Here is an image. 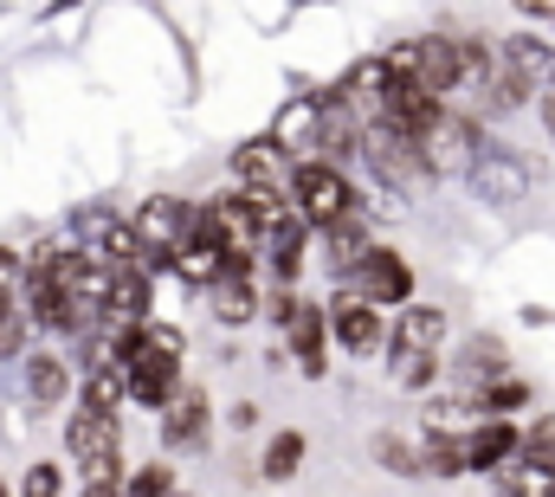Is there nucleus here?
<instances>
[{"instance_id": "obj_1", "label": "nucleus", "mask_w": 555, "mask_h": 497, "mask_svg": "<svg viewBox=\"0 0 555 497\" xmlns=\"http://www.w3.org/2000/svg\"><path fill=\"white\" fill-rule=\"evenodd\" d=\"M181 330L175 323H117L111 330V362L124 369V387L137 407H168L181 394Z\"/></svg>"}, {"instance_id": "obj_2", "label": "nucleus", "mask_w": 555, "mask_h": 497, "mask_svg": "<svg viewBox=\"0 0 555 497\" xmlns=\"http://www.w3.org/2000/svg\"><path fill=\"white\" fill-rule=\"evenodd\" d=\"M388 65H395L401 78L426 85L433 98H446V91H459V85H472V78L491 85V65H498V59H485V46H465V39H446V33H420V39H401V46L388 52Z\"/></svg>"}, {"instance_id": "obj_3", "label": "nucleus", "mask_w": 555, "mask_h": 497, "mask_svg": "<svg viewBox=\"0 0 555 497\" xmlns=\"http://www.w3.org/2000/svg\"><path fill=\"white\" fill-rule=\"evenodd\" d=\"M284 201L297 207V220L310 233H330L336 220L356 214V181L330 162H291V181H284Z\"/></svg>"}, {"instance_id": "obj_4", "label": "nucleus", "mask_w": 555, "mask_h": 497, "mask_svg": "<svg viewBox=\"0 0 555 497\" xmlns=\"http://www.w3.org/2000/svg\"><path fill=\"white\" fill-rule=\"evenodd\" d=\"M130 227H137V240H142V265H149V278H155V271H168V265L181 258V246L194 240L201 207H188L181 194H149L137 214H130Z\"/></svg>"}, {"instance_id": "obj_5", "label": "nucleus", "mask_w": 555, "mask_h": 497, "mask_svg": "<svg viewBox=\"0 0 555 497\" xmlns=\"http://www.w3.org/2000/svg\"><path fill=\"white\" fill-rule=\"evenodd\" d=\"M362 162H369V175H375L388 194H408L420 175H426L420 142L395 124H362Z\"/></svg>"}, {"instance_id": "obj_6", "label": "nucleus", "mask_w": 555, "mask_h": 497, "mask_svg": "<svg viewBox=\"0 0 555 497\" xmlns=\"http://www.w3.org/2000/svg\"><path fill=\"white\" fill-rule=\"evenodd\" d=\"M472 194L485 201V207H524V194H530V162L511 149V142H491L485 136V149H478V162H472Z\"/></svg>"}, {"instance_id": "obj_7", "label": "nucleus", "mask_w": 555, "mask_h": 497, "mask_svg": "<svg viewBox=\"0 0 555 497\" xmlns=\"http://www.w3.org/2000/svg\"><path fill=\"white\" fill-rule=\"evenodd\" d=\"M478 149H485V136H478L472 117H459V111H446L439 124L420 136V162H426V175H472Z\"/></svg>"}, {"instance_id": "obj_8", "label": "nucleus", "mask_w": 555, "mask_h": 497, "mask_svg": "<svg viewBox=\"0 0 555 497\" xmlns=\"http://www.w3.org/2000/svg\"><path fill=\"white\" fill-rule=\"evenodd\" d=\"M278 323H284V336H291V356H297V369L317 381V374L330 369V362H323V343H330V310H317L310 297L284 291V297H278Z\"/></svg>"}, {"instance_id": "obj_9", "label": "nucleus", "mask_w": 555, "mask_h": 497, "mask_svg": "<svg viewBox=\"0 0 555 497\" xmlns=\"http://www.w3.org/2000/svg\"><path fill=\"white\" fill-rule=\"evenodd\" d=\"M343 291H356V297H362V304H375V310H382V304H408V297H414V271H408V258H401V252L375 246L356 271H349V278H343Z\"/></svg>"}, {"instance_id": "obj_10", "label": "nucleus", "mask_w": 555, "mask_h": 497, "mask_svg": "<svg viewBox=\"0 0 555 497\" xmlns=\"http://www.w3.org/2000/svg\"><path fill=\"white\" fill-rule=\"evenodd\" d=\"M207 310H214V323L246 330V323L259 317V265H253V258H233V265H227V278L207 291Z\"/></svg>"}, {"instance_id": "obj_11", "label": "nucleus", "mask_w": 555, "mask_h": 497, "mask_svg": "<svg viewBox=\"0 0 555 497\" xmlns=\"http://www.w3.org/2000/svg\"><path fill=\"white\" fill-rule=\"evenodd\" d=\"M155 310V278L142 265H104V317L111 323H149Z\"/></svg>"}, {"instance_id": "obj_12", "label": "nucleus", "mask_w": 555, "mask_h": 497, "mask_svg": "<svg viewBox=\"0 0 555 497\" xmlns=\"http://www.w3.org/2000/svg\"><path fill=\"white\" fill-rule=\"evenodd\" d=\"M330 336L349 349V356H375L382 349V310L375 304H362L356 291H336V304H330Z\"/></svg>"}, {"instance_id": "obj_13", "label": "nucleus", "mask_w": 555, "mask_h": 497, "mask_svg": "<svg viewBox=\"0 0 555 497\" xmlns=\"http://www.w3.org/2000/svg\"><path fill=\"white\" fill-rule=\"evenodd\" d=\"M207 426H214V400H207V387H181V394L162 407V439H168V453H194V446H207Z\"/></svg>"}, {"instance_id": "obj_14", "label": "nucleus", "mask_w": 555, "mask_h": 497, "mask_svg": "<svg viewBox=\"0 0 555 497\" xmlns=\"http://www.w3.org/2000/svg\"><path fill=\"white\" fill-rule=\"evenodd\" d=\"M117 446H124L117 413H85V407H78V413L65 420V453H72L85 472H91V466H104V459H124Z\"/></svg>"}, {"instance_id": "obj_15", "label": "nucleus", "mask_w": 555, "mask_h": 497, "mask_svg": "<svg viewBox=\"0 0 555 497\" xmlns=\"http://www.w3.org/2000/svg\"><path fill=\"white\" fill-rule=\"evenodd\" d=\"M233 175H240V188H284L291 168H284L278 136H253V142H240V149H233Z\"/></svg>"}, {"instance_id": "obj_16", "label": "nucleus", "mask_w": 555, "mask_h": 497, "mask_svg": "<svg viewBox=\"0 0 555 497\" xmlns=\"http://www.w3.org/2000/svg\"><path fill=\"white\" fill-rule=\"evenodd\" d=\"M517 453H524V439H517L511 420H485V426L465 433V472H498V466L517 459Z\"/></svg>"}, {"instance_id": "obj_17", "label": "nucleus", "mask_w": 555, "mask_h": 497, "mask_svg": "<svg viewBox=\"0 0 555 497\" xmlns=\"http://www.w3.org/2000/svg\"><path fill=\"white\" fill-rule=\"evenodd\" d=\"M227 265H233V252L220 246L207 227H194V240L181 246V258H175V271L188 278V284H201V291H214L220 278H227Z\"/></svg>"}, {"instance_id": "obj_18", "label": "nucleus", "mask_w": 555, "mask_h": 497, "mask_svg": "<svg viewBox=\"0 0 555 497\" xmlns=\"http://www.w3.org/2000/svg\"><path fill=\"white\" fill-rule=\"evenodd\" d=\"M439 343H446V310L439 304H408L395 336H388V349H420V356H439Z\"/></svg>"}, {"instance_id": "obj_19", "label": "nucleus", "mask_w": 555, "mask_h": 497, "mask_svg": "<svg viewBox=\"0 0 555 497\" xmlns=\"http://www.w3.org/2000/svg\"><path fill=\"white\" fill-rule=\"evenodd\" d=\"M26 394H33L39 407H59V400L72 394V369H65V356H52V349L26 356Z\"/></svg>"}, {"instance_id": "obj_20", "label": "nucleus", "mask_w": 555, "mask_h": 497, "mask_svg": "<svg viewBox=\"0 0 555 497\" xmlns=\"http://www.w3.org/2000/svg\"><path fill=\"white\" fill-rule=\"evenodd\" d=\"M323 252H330V265H336V271H343V278H349V271H356V265H362V258H369V227H362V214H349V220H336V227H330V233H323Z\"/></svg>"}, {"instance_id": "obj_21", "label": "nucleus", "mask_w": 555, "mask_h": 497, "mask_svg": "<svg viewBox=\"0 0 555 497\" xmlns=\"http://www.w3.org/2000/svg\"><path fill=\"white\" fill-rule=\"evenodd\" d=\"M117 400H130L124 369H91V374H85V394H78V407H85V413H117Z\"/></svg>"}, {"instance_id": "obj_22", "label": "nucleus", "mask_w": 555, "mask_h": 497, "mask_svg": "<svg viewBox=\"0 0 555 497\" xmlns=\"http://www.w3.org/2000/svg\"><path fill=\"white\" fill-rule=\"evenodd\" d=\"M420 466L439 472V479H459V472H465V439H459V433H426Z\"/></svg>"}, {"instance_id": "obj_23", "label": "nucleus", "mask_w": 555, "mask_h": 497, "mask_svg": "<svg viewBox=\"0 0 555 497\" xmlns=\"http://www.w3.org/2000/svg\"><path fill=\"white\" fill-rule=\"evenodd\" d=\"M304 453H310V439H304V433H278L272 446H266V479H272V485H284V479H297Z\"/></svg>"}, {"instance_id": "obj_24", "label": "nucleus", "mask_w": 555, "mask_h": 497, "mask_svg": "<svg viewBox=\"0 0 555 497\" xmlns=\"http://www.w3.org/2000/svg\"><path fill=\"white\" fill-rule=\"evenodd\" d=\"M504 369H511V362H504V343H498V336H472V343H465V374H472V381H504Z\"/></svg>"}, {"instance_id": "obj_25", "label": "nucleus", "mask_w": 555, "mask_h": 497, "mask_svg": "<svg viewBox=\"0 0 555 497\" xmlns=\"http://www.w3.org/2000/svg\"><path fill=\"white\" fill-rule=\"evenodd\" d=\"M26 323H33V317H26V297H20L13 284H0V356H13V349L26 343Z\"/></svg>"}, {"instance_id": "obj_26", "label": "nucleus", "mask_w": 555, "mask_h": 497, "mask_svg": "<svg viewBox=\"0 0 555 497\" xmlns=\"http://www.w3.org/2000/svg\"><path fill=\"white\" fill-rule=\"evenodd\" d=\"M124 497H175V466L168 459H149L124 479Z\"/></svg>"}, {"instance_id": "obj_27", "label": "nucleus", "mask_w": 555, "mask_h": 497, "mask_svg": "<svg viewBox=\"0 0 555 497\" xmlns=\"http://www.w3.org/2000/svg\"><path fill=\"white\" fill-rule=\"evenodd\" d=\"M388 356H395V381L401 387H426L439 374V356H420V349H388Z\"/></svg>"}, {"instance_id": "obj_28", "label": "nucleus", "mask_w": 555, "mask_h": 497, "mask_svg": "<svg viewBox=\"0 0 555 497\" xmlns=\"http://www.w3.org/2000/svg\"><path fill=\"white\" fill-rule=\"evenodd\" d=\"M524 400H530V387H524V381H511V374H504V381H491V387L478 394V407H485V413H511V407H524Z\"/></svg>"}, {"instance_id": "obj_29", "label": "nucleus", "mask_w": 555, "mask_h": 497, "mask_svg": "<svg viewBox=\"0 0 555 497\" xmlns=\"http://www.w3.org/2000/svg\"><path fill=\"white\" fill-rule=\"evenodd\" d=\"M78 497H124V459H104L85 472V492Z\"/></svg>"}, {"instance_id": "obj_30", "label": "nucleus", "mask_w": 555, "mask_h": 497, "mask_svg": "<svg viewBox=\"0 0 555 497\" xmlns=\"http://www.w3.org/2000/svg\"><path fill=\"white\" fill-rule=\"evenodd\" d=\"M20 497H65V472H59L52 459H39V466L26 472V485H20Z\"/></svg>"}, {"instance_id": "obj_31", "label": "nucleus", "mask_w": 555, "mask_h": 497, "mask_svg": "<svg viewBox=\"0 0 555 497\" xmlns=\"http://www.w3.org/2000/svg\"><path fill=\"white\" fill-rule=\"evenodd\" d=\"M375 459H382L388 472H426V466H420V453H414V446H401L395 433H382V439H375Z\"/></svg>"}, {"instance_id": "obj_32", "label": "nucleus", "mask_w": 555, "mask_h": 497, "mask_svg": "<svg viewBox=\"0 0 555 497\" xmlns=\"http://www.w3.org/2000/svg\"><path fill=\"white\" fill-rule=\"evenodd\" d=\"M13 278H26V258H20V252H7V246H0V284H13Z\"/></svg>"}, {"instance_id": "obj_33", "label": "nucleus", "mask_w": 555, "mask_h": 497, "mask_svg": "<svg viewBox=\"0 0 555 497\" xmlns=\"http://www.w3.org/2000/svg\"><path fill=\"white\" fill-rule=\"evenodd\" d=\"M524 13H537V20H555V0H517Z\"/></svg>"}, {"instance_id": "obj_34", "label": "nucleus", "mask_w": 555, "mask_h": 497, "mask_svg": "<svg viewBox=\"0 0 555 497\" xmlns=\"http://www.w3.org/2000/svg\"><path fill=\"white\" fill-rule=\"evenodd\" d=\"M543 117H550V136H555V98H550V104H543Z\"/></svg>"}, {"instance_id": "obj_35", "label": "nucleus", "mask_w": 555, "mask_h": 497, "mask_svg": "<svg viewBox=\"0 0 555 497\" xmlns=\"http://www.w3.org/2000/svg\"><path fill=\"white\" fill-rule=\"evenodd\" d=\"M0 497H13V492H7V485H0Z\"/></svg>"}, {"instance_id": "obj_36", "label": "nucleus", "mask_w": 555, "mask_h": 497, "mask_svg": "<svg viewBox=\"0 0 555 497\" xmlns=\"http://www.w3.org/2000/svg\"><path fill=\"white\" fill-rule=\"evenodd\" d=\"M550 472H555V459H550Z\"/></svg>"}, {"instance_id": "obj_37", "label": "nucleus", "mask_w": 555, "mask_h": 497, "mask_svg": "<svg viewBox=\"0 0 555 497\" xmlns=\"http://www.w3.org/2000/svg\"><path fill=\"white\" fill-rule=\"evenodd\" d=\"M175 497H181V492H175Z\"/></svg>"}]
</instances>
